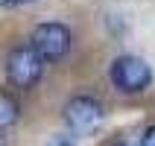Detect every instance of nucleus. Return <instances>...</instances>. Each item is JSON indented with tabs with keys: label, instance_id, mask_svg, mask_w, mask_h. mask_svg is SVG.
<instances>
[{
	"label": "nucleus",
	"instance_id": "obj_1",
	"mask_svg": "<svg viewBox=\"0 0 155 146\" xmlns=\"http://www.w3.org/2000/svg\"><path fill=\"white\" fill-rule=\"evenodd\" d=\"M29 47H32L44 61H61L73 47V32L61 21H44L32 26L29 32Z\"/></svg>",
	"mask_w": 155,
	"mask_h": 146
},
{
	"label": "nucleus",
	"instance_id": "obj_2",
	"mask_svg": "<svg viewBox=\"0 0 155 146\" xmlns=\"http://www.w3.org/2000/svg\"><path fill=\"white\" fill-rule=\"evenodd\" d=\"M44 64L47 61L29 44H21L15 50H9V56H6V82L12 88L29 91V88H35L44 79Z\"/></svg>",
	"mask_w": 155,
	"mask_h": 146
},
{
	"label": "nucleus",
	"instance_id": "obj_3",
	"mask_svg": "<svg viewBox=\"0 0 155 146\" xmlns=\"http://www.w3.org/2000/svg\"><path fill=\"white\" fill-rule=\"evenodd\" d=\"M108 76H111V85L120 94H143L152 85V67H149V61L140 59V56H132V53L117 56L111 61Z\"/></svg>",
	"mask_w": 155,
	"mask_h": 146
},
{
	"label": "nucleus",
	"instance_id": "obj_4",
	"mask_svg": "<svg viewBox=\"0 0 155 146\" xmlns=\"http://www.w3.org/2000/svg\"><path fill=\"white\" fill-rule=\"evenodd\" d=\"M64 123L73 135H94L103 123V105L97 102L94 96L88 94H79V96H70L68 105H64Z\"/></svg>",
	"mask_w": 155,
	"mask_h": 146
},
{
	"label": "nucleus",
	"instance_id": "obj_5",
	"mask_svg": "<svg viewBox=\"0 0 155 146\" xmlns=\"http://www.w3.org/2000/svg\"><path fill=\"white\" fill-rule=\"evenodd\" d=\"M15 120H18V102H15V96L6 94V91H0V129L12 126Z\"/></svg>",
	"mask_w": 155,
	"mask_h": 146
},
{
	"label": "nucleus",
	"instance_id": "obj_6",
	"mask_svg": "<svg viewBox=\"0 0 155 146\" xmlns=\"http://www.w3.org/2000/svg\"><path fill=\"white\" fill-rule=\"evenodd\" d=\"M47 146H76V143H73V135H53Z\"/></svg>",
	"mask_w": 155,
	"mask_h": 146
},
{
	"label": "nucleus",
	"instance_id": "obj_7",
	"mask_svg": "<svg viewBox=\"0 0 155 146\" xmlns=\"http://www.w3.org/2000/svg\"><path fill=\"white\" fill-rule=\"evenodd\" d=\"M140 146H155V123L147 126V131L140 135Z\"/></svg>",
	"mask_w": 155,
	"mask_h": 146
},
{
	"label": "nucleus",
	"instance_id": "obj_8",
	"mask_svg": "<svg viewBox=\"0 0 155 146\" xmlns=\"http://www.w3.org/2000/svg\"><path fill=\"white\" fill-rule=\"evenodd\" d=\"M18 3H29V0H3V6H18Z\"/></svg>",
	"mask_w": 155,
	"mask_h": 146
},
{
	"label": "nucleus",
	"instance_id": "obj_9",
	"mask_svg": "<svg viewBox=\"0 0 155 146\" xmlns=\"http://www.w3.org/2000/svg\"><path fill=\"white\" fill-rule=\"evenodd\" d=\"M111 146H132V143H123V140H117V143H111Z\"/></svg>",
	"mask_w": 155,
	"mask_h": 146
}]
</instances>
